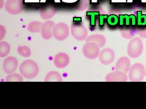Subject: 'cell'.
<instances>
[{
	"instance_id": "cell-5",
	"label": "cell",
	"mask_w": 146,
	"mask_h": 109,
	"mask_svg": "<svg viewBox=\"0 0 146 109\" xmlns=\"http://www.w3.org/2000/svg\"><path fill=\"white\" fill-rule=\"evenodd\" d=\"M82 53L86 58L94 60L99 56L100 47L94 42H86L82 48Z\"/></svg>"
},
{
	"instance_id": "cell-25",
	"label": "cell",
	"mask_w": 146,
	"mask_h": 109,
	"mask_svg": "<svg viewBox=\"0 0 146 109\" xmlns=\"http://www.w3.org/2000/svg\"><path fill=\"white\" fill-rule=\"evenodd\" d=\"M138 35L141 38H146V29L140 30L138 32Z\"/></svg>"
},
{
	"instance_id": "cell-17",
	"label": "cell",
	"mask_w": 146,
	"mask_h": 109,
	"mask_svg": "<svg viewBox=\"0 0 146 109\" xmlns=\"http://www.w3.org/2000/svg\"><path fill=\"white\" fill-rule=\"evenodd\" d=\"M43 23L40 21H32L27 26V29L32 33H38L41 32Z\"/></svg>"
},
{
	"instance_id": "cell-12",
	"label": "cell",
	"mask_w": 146,
	"mask_h": 109,
	"mask_svg": "<svg viewBox=\"0 0 146 109\" xmlns=\"http://www.w3.org/2000/svg\"><path fill=\"white\" fill-rule=\"evenodd\" d=\"M127 79L128 76L126 73L120 70L110 73L106 77V81L107 82H125Z\"/></svg>"
},
{
	"instance_id": "cell-6",
	"label": "cell",
	"mask_w": 146,
	"mask_h": 109,
	"mask_svg": "<svg viewBox=\"0 0 146 109\" xmlns=\"http://www.w3.org/2000/svg\"><path fill=\"white\" fill-rule=\"evenodd\" d=\"M71 33L76 40L84 41L87 38L88 31L83 24L74 23L71 26Z\"/></svg>"
},
{
	"instance_id": "cell-22",
	"label": "cell",
	"mask_w": 146,
	"mask_h": 109,
	"mask_svg": "<svg viewBox=\"0 0 146 109\" xmlns=\"http://www.w3.org/2000/svg\"><path fill=\"white\" fill-rule=\"evenodd\" d=\"M117 18L115 15H110L108 17V22L110 25H115L117 22Z\"/></svg>"
},
{
	"instance_id": "cell-7",
	"label": "cell",
	"mask_w": 146,
	"mask_h": 109,
	"mask_svg": "<svg viewBox=\"0 0 146 109\" xmlns=\"http://www.w3.org/2000/svg\"><path fill=\"white\" fill-rule=\"evenodd\" d=\"M5 9L11 15H17L23 11V0H7Z\"/></svg>"
},
{
	"instance_id": "cell-15",
	"label": "cell",
	"mask_w": 146,
	"mask_h": 109,
	"mask_svg": "<svg viewBox=\"0 0 146 109\" xmlns=\"http://www.w3.org/2000/svg\"><path fill=\"white\" fill-rule=\"evenodd\" d=\"M56 12L57 11L56 8L52 6H49L43 9L40 12V16L43 20H49L56 15Z\"/></svg>"
},
{
	"instance_id": "cell-18",
	"label": "cell",
	"mask_w": 146,
	"mask_h": 109,
	"mask_svg": "<svg viewBox=\"0 0 146 109\" xmlns=\"http://www.w3.org/2000/svg\"><path fill=\"white\" fill-rule=\"evenodd\" d=\"M11 52V45L7 42H0V56L5 57Z\"/></svg>"
},
{
	"instance_id": "cell-10",
	"label": "cell",
	"mask_w": 146,
	"mask_h": 109,
	"mask_svg": "<svg viewBox=\"0 0 146 109\" xmlns=\"http://www.w3.org/2000/svg\"><path fill=\"white\" fill-rule=\"evenodd\" d=\"M70 58L65 53H59L55 55L54 58V65L58 69H64L70 64Z\"/></svg>"
},
{
	"instance_id": "cell-4",
	"label": "cell",
	"mask_w": 146,
	"mask_h": 109,
	"mask_svg": "<svg viewBox=\"0 0 146 109\" xmlns=\"http://www.w3.org/2000/svg\"><path fill=\"white\" fill-rule=\"evenodd\" d=\"M53 36L58 41L65 40L70 35V28L65 22H58L52 29Z\"/></svg>"
},
{
	"instance_id": "cell-8",
	"label": "cell",
	"mask_w": 146,
	"mask_h": 109,
	"mask_svg": "<svg viewBox=\"0 0 146 109\" xmlns=\"http://www.w3.org/2000/svg\"><path fill=\"white\" fill-rule=\"evenodd\" d=\"M115 58V53L110 48H106L102 50L99 54V60L102 64L109 65L111 64Z\"/></svg>"
},
{
	"instance_id": "cell-2",
	"label": "cell",
	"mask_w": 146,
	"mask_h": 109,
	"mask_svg": "<svg viewBox=\"0 0 146 109\" xmlns=\"http://www.w3.org/2000/svg\"><path fill=\"white\" fill-rule=\"evenodd\" d=\"M143 43L139 37L132 39L127 45V53L131 58H138L143 51Z\"/></svg>"
},
{
	"instance_id": "cell-16",
	"label": "cell",
	"mask_w": 146,
	"mask_h": 109,
	"mask_svg": "<svg viewBox=\"0 0 146 109\" xmlns=\"http://www.w3.org/2000/svg\"><path fill=\"white\" fill-rule=\"evenodd\" d=\"M62 77L57 71H51L48 72L45 76L44 81L46 82H62Z\"/></svg>"
},
{
	"instance_id": "cell-13",
	"label": "cell",
	"mask_w": 146,
	"mask_h": 109,
	"mask_svg": "<svg viewBox=\"0 0 146 109\" xmlns=\"http://www.w3.org/2000/svg\"><path fill=\"white\" fill-rule=\"evenodd\" d=\"M130 60L126 56H122L119 59L115 65V70L127 73L130 68Z\"/></svg>"
},
{
	"instance_id": "cell-27",
	"label": "cell",
	"mask_w": 146,
	"mask_h": 109,
	"mask_svg": "<svg viewBox=\"0 0 146 109\" xmlns=\"http://www.w3.org/2000/svg\"><path fill=\"white\" fill-rule=\"evenodd\" d=\"M145 74L146 75V67L145 68Z\"/></svg>"
},
{
	"instance_id": "cell-11",
	"label": "cell",
	"mask_w": 146,
	"mask_h": 109,
	"mask_svg": "<svg viewBox=\"0 0 146 109\" xmlns=\"http://www.w3.org/2000/svg\"><path fill=\"white\" fill-rule=\"evenodd\" d=\"M55 25L56 24L52 21L49 20L43 22L41 29V34L43 39L46 40L51 39L53 36L52 29Z\"/></svg>"
},
{
	"instance_id": "cell-21",
	"label": "cell",
	"mask_w": 146,
	"mask_h": 109,
	"mask_svg": "<svg viewBox=\"0 0 146 109\" xmlns=\"http://www.w3.org/2000/svg\"><path fill=\"white\" fill-rule=\"evenodd\" d=\"M135 35V32L133 29L123 30L121 32V35L125 39H131Z\"/></svg>"
},
{
	"instance_id": "cell-24",
	"label": "cell",
	"mask_w": 146,
	"mask_h": 109,
	"mask_svg": "<svg viewBox=\"0 0 146 109\" xmlns=\"http://www.w3.org/2000/svg\"><path fill=\"white\" fill-rule=\"evenodd\" d=\"M6 28L3 25H0V40H3V38L6 36Z\"/></svg>"
},
{
	"instance_id": "cell-1",
	"label": "cell",
	"mask_w": 146,
	"mask_h": 109,
	"mask_svg": "<svg viewBox=\"0 0 146 109\" xmlns=\"http://www.w3.org/2000/svg\"><path fill=\"white\" fill-rule=\"evenodd\" d=\"M20 72L26 79H33L38 75L39 68L34 61L27 60L23 62L20 66Z\"/></svg>"
},
{
	"instance_id": "cell-14",
	"label": "cell",
	"mask_w": 146,
	"mask_h": 109,
	"mask_svg": "<svg viewBox=\"0 0 146 109\" xmlns=\"http://www.w3.org/2000/svg\"><path fill=\"white\" fill-rule=\"evenodd\" d=\"M86 42H94L96 43L100 48L106 45V38L102 35L94 34L88 36L86 39Z\"/></svg>"
},
{
	"instance_id": "cell-20",
	"label": "cell",
	"mask_w": 146,
	"mask_h": 109,
	"mask_svg": "<svg viewBox=\"0 0 146 109\" xmlns=\"http://www.w3.org/2000/svg\"><path fill=\"white\" fill-rule=\"evenodd\" d=\"M7 82H22L23 81V76L18 74H11L7 76Z\"/></svg>"
},
{
	"instance_id": "cell-23",
	"label": "cell",
	"mask_w": 146,
	"mask_h": 109,
	"mask_svg": "<svg viewBox=\"0 0 146 109\" xmlns=\"http://www.w3.org/2000/svg\"><path fill=\"white\" fill-rule=\"evenodd\" d=\"M138 23L139 25H145L146 24V15H139Z\"/></svg>"
},
{
	"instance_id": "cell-19",
	"label": "cell",
	"mask_w": 146,
	"mask_h": 109,
	"mask_svg": "<svg viewBox=\"0 0 146 109\" xmlns=\"http://www.w3.org/2000/svg\"><path fill=\"white\" fill-rule=\"evenodd\" d=\"M17 52L18 54L23 57L28 58L31 55V51L26 45H20L17 48Z\"/></svg>"
},
{
	"instance_id": "cell-9",
	"label": "cell",
	"mask_w": 146,
	"mask_h": 109,
	"mask_svg": "<svg viewBox=\"0 0 146 109\" xmlns=\"http://www.w3.org/2000/svg\"><path fill=\"white\" fill-rule=\"evenodd\" d=\"M18 61L14 56H9L3 61V70L7 74H11L17 70Z\"/></svg>"
},
{
	"instance_id": "cell-26",
	"label": "cell",
	"mask_w": 146,
	"mask_h": 109,
	"mask_svg": "<svg viewBox=\"0 0 146 109\" xmlns=\"http://www.w3.org/2000/svg\"><path fill=\"white\" fill-rule=\"evenodd\" d=\"M0 3H1V4H0V8L2 9L4 6V0H0Z\"/></svg>"
},
{
	"instance_id": "cell-3",
	"label": "cell",
	"mask_w": 146,
	"mask_h": 109,
	"mask_svg": "<svg viewBox=\"0 0 146 109\" xmlns=\"http://www.w3.org/2000/svg\"><path fill=\"white\" fill-rule=\"evenodd\" d=\"M129 72V78L132 82L143 81L145 75V67L141 63L134 64L130 67Z\"/></svg>"
}]
</instances>
